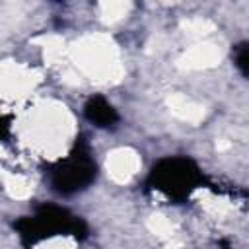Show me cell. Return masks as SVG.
Here are the masks:
<instances>
[{
  "mask_svg": "<svg viewBox=\"0 0 249 249\" xmlns=\"http://www.w3.org/2000/svg\"><path fill=\"white\" fill-rule=\"evenodd\" d=\"M89 117H91V121H95V123H99V124H109V123L113 121V109H111L105 101L97 99V101H93V105L89 107Z\"/></svg>",
  "mask_w": 249,
  "mask_h": 249,
  "instance_id": "1",
  "label": "cell"
}]
</instances>
